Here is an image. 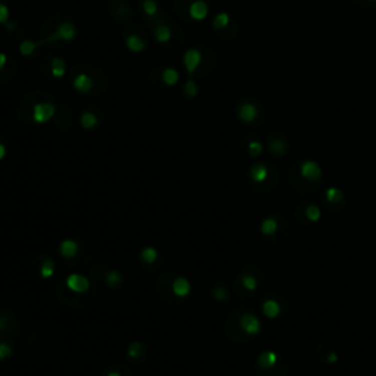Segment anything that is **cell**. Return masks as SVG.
<instances>
[{
    "label": "cell",
    "instance_id": "cell-1",
    "mask_svg": "<svg viewBox=\"0 0 376 376\" xmlns=\"http://www.w3.org/2000/svg\"><path fill=\"white\" fill-rule=\"evenodd\" d=\"M77 37V28L75 25L71 23V21H65L62 23L58 30L45 40V43H52V42H65V43H69L72 42L74 39Z\"/></svg>",
    "mask_w": 376,
    "mask_h": 376
},
{
    "label": "cell",
    "instance_id": "cell-2",
    "mask_svg": "<svg viewBox=\"0 0 376 376\" xmlns=\"http://www.w3.org/2000/svg\"><path fill=\"white\" fill-rule=\"evenodd\" d=\"M56 113V108L52 103H36L33 108V119L36 124H47Z\"/></svg>",
    "mask_w": 376,
    "mask_h": 376
},
{
    "label": "cell",
    "instance_id": "cell-3",
    "mask_svg": "<svg viewBox=\"0 0 376 376\" xmlns=\"http://www.w3.org/2000/svg\"><path fill=\"white\" fill-rule=\"evenodd\" d=\"M300 174H301V177L310 182H316L322 178V168H320V165H317L313 160H304L300 165Z\"/></svg>",
    "mask_w": 376,
    "mask_h": 376
},
{
    "label": "cell",
    "instance_id": "cell-4",
    "mask_svg": "<svg viewBox=\"0 0 376 376\" xmlns=\"http://www.w3.org/2000/svg\"><path fill=\"white\" fill-rule=\"evenodd\" d=\"M201 61H203V56H201V52L197 49H190L184 53V67L190 75H193L196 72V69L200 67Z\"/></svg>",
    "mask_w": 376,
    "mask_h": 376
},
{
    "label": "cell",
    "instance_id": "cell-5",
    "mask_svg": "<svg viewBox=\"0 0 376 376\" xmlns=\"http://www.w3.org/2000/svg\"><path fill=\"white\" fill-rule=\"evenodd\" d=\"M67 287L69 288L71 291H74V292L83 294V292H86L90 288V282L86 276L78 275V273H72V275L68 276Z\"/></svg>",
    "mask_w": 376,
    "mask_h": 376
},
{
    "label": "cell",
    "instance_id": "cell-6",
    "mask_svg": "<svg viewBox=\"0 0 376 376\" xmlns=\"http://www.w3.org/2000/svg\"><path fill=\"white\" fill-rule=\"evenodd\" d=\"M257 115H259V111L256 108V105L250 103V102H245L243 105H240L238 108V118L243 121L244 124H251L257 119Z\"/></svg>",
    "mask_w": 376,
    "mask_h": 376
},
{
    "label": "cell",
    "instance_id": "cell-7",
    "mask_svg": "<svg viewBox=\"0 0 376 376\" xmlns=\"http://www.w3.org/2000/svg\"><path fill=\"white\" fill-rule=\"evenodd\" d=\"M188 14L190 17L194 20V21H203L207 18L209 15V6L206 2L203 0H196L190 5V9H188Z\"/></svg>",
    "mask_w": 376,
    "mask_h": 376
},
{
    "label": "cell",
    "instance_id": "cell-8",
    "mask_svg": "<svg viewBox=\"0 0 376 376\" xmlns=\"http://www.w3.org/2000/svg\"><path fill=\"white\" fill-rule=\"evenodd\" d=\"M240 325L243 328V331L248 335H257L260 329H262V325L259 322V319L253 314H244L240 320Z\"/></svg>",
    "mask_w": 376,
    "mask_h": 376
},
{
    "label": "cell",
    "instance_id": "cell-9",
    "mask_svg": "<svg viewBox=\"0 0 376 376\" xmlns=\"http://www.w3.org/2000/svg\"><path fill=\"white\" fill-rule=\"evenodd\" d=\"M72 86H74V89L77 90V91H80V93L86 94V93H90V91L93 90V87H94V83H93L91 77H89L87 74H80V75H77V77H75V80H74Z\"/></svg>",
    "mask_w": 376,
    "mask_h": 376
},
{
    "label": "cell",
    "instance_id": "cell-10",
    "mask_svg": "<svg viewBox=\"0 0 376 376\" xmlns=\"http://www.w3.org/2000/svg\"><path fill=\"white\" fill-rule=\"evenodd\" d=\"M162 81L168 87H174L179 83V72L175 68H165L162 72Z\"/></svg>",
    "mask_w": 376,
    "mask_h": 376
},
{
    "label": "cell",
    "instance_id": "cell-11",
    "mask_svg": "<svg viewBox=\"0 0 376 376\" xmlns=\"http://www.w3.org/2000/svg\"><path fill=\"white\" fill-rule=\"evenodd\" d=\"M267 175H269V171L263 163H256L250 169V178L254 182H263L267 179Z\"/></svg>",
    "mask_w": 376,
    "mask_h": 376
},
{
    "label": "cell",
    "instance_id": "cell-12",
    "mask_svg": "<svg viewBox=\"0 0 376 376\" xmlns=\"http://www.w3.org/2000/svg\"><path fill=\"white\" fill-rule=\"evenodd\" d=\"M50 72L55 78H62L67 74V64L62 58H53L50 64Z\"/></svg>",
    "mask_w": 376,
    "mask_h": 376
},
{
    "label": "cell",
    "instance_id": "cell-13",
    "mask_svg": "<svg viewBox=\"0 0 376 376\" xmlns=\"http://www.w3.org/2000/svg\"><path fill=\"white\" fill-rule=\"evenodd\" d=\"M172 289H174V294L178 295V297H185V295L190 294L191 285H190L188 279H185V278H177V279L174 281Z\"/></svg>",
    "mask_w": 376,
    "mask_h": 376
},
{
    "label": "cell",
    "instance_id": "cell-14",
    "mask_svg": "<svg viewBox=\"0 0 376 376\" xmlns=\"http://www.w3.org/2000/svg\"><path fill=\"white\" fill-rule=\"evenodd\" d=\"M125 45L128 47V50L130 52H133V53H141L144 49H146V43H144V40L141 39V37H138V36H128L127 37V40H125Z\"/></svg>",
    "mask_w": 376,
    "mask_h": 376
},
{
    "label": "cell",
    "instance_id": "cell-15",
    "mask_svg": "<svg viewBox=\"0 0 376 376\" xmlns=\"http://www.w3.org/2000/svg\"><path fill=\"white\" fill-rule=\"evenodd\" d=\"M269 149L273 155L276 156H284L287 153L288 150V144L285 140L282 138H273L269 141Z\"/></svg>",
    "mask_w": 376,
    "mask_h": 376
},
{
    "label": "cell",
    "instance_id": "cell-16",
    "mask_svg": "<svg viewBox=\"0 0 376 376\" xmlns=\"http://www.w3.org/2000/svg\"><path fill=\"white\" fill-rule=\"evenodd\" d=\"M262 310H263V314H265L266 317H269V319H275L281 313V307H279V304L275 300H266L265 303H263Z\"/></svg>",
    "mask_w": 376,
    "mask_h": 376
},
{
    "label": "cell",
    "instance_id": "cell-17",
    "mask_svg": "<svg viewBox=\"0 0 376 376\" xmlns=\"http://www.w3.org/2000/svg\"><path fill=\"white\" fill-rule=\"evenodd\" d=\"M276 363H278V355H276L275 351H265V353H262L259 355V364L263 369L273 367Z\"/></svg>",
    "mask_w": 376,
    "mask_h": 376
},
{
    "label": "cell",
    "instance_id": "cell-18",
    "mask_svg": "<svg viewBox=\"0 0 376 376\" xmlns=\"http://www.w3.org/2000/svg\"><path fill=\"white\" fill-rule=\"evenodd\" d=\"M61 253H62V256L67 257V259L74 257V256L78 253V244H77V241H74V240H65V241H62V244H61Z\"/></svg>",
    "mask_w": 376,
    "mask_h": 376
},
{
    "label": "cell",
    "instance_id": "cell-19",
    "mask_svg": "<svg viewBox=\"0 0 376 376\" xmlns=\"http://www.w3.org/2000/svg\"><path fill=\"white\" fill-rule=\"evenodd\" d=\"M80 122H81V127L84 130H93V128L97 127L99 119H97V116L93 112H84L81 115V118H80Z\"/></svg>",
    "mask_w": 376,
    "mask_h": 376
},
{
    "label": "cell",
    "instance_id": "cell-20",
    "mask_svg": "<svg viewBox=\"0 0 376 376\" xmlns=\"http://www.w3.org/2000/svg\"><path fill=\"white\" fill-rule=\"evenodd\" d=\"M155 37L156 40H157L159 43H162V45L168 43V42L171 40V37H172L171 28L166 27V25H159L155 30Z\"/></svg>",
    "mask_w": 376,
    "mask_h": 376
},
{
    "label": "cell",
    "instance_id": "cell-21",
    "mask_svg": "<svg viewBox=\"0 0 376 376\" xmlns=\"http://www.w3.org/2000/svg\"><path fill=\"white\" fill-rule=\"evenodd\" d=\"M276 231H278V222H276V219H273V218H266L265 221L262 222V225H260V232L263 235L270 237Z\"/></svg>",
    "mask_w": 376,
    "mask_h": 376
},
{
    "label": "cell",
    "instance_id": "cell-22",
    "mask_svg": "<svg viewBox=\"0 0 376 376\" xmlns=\"http://www.w3.org/2000/svg\"><path fill=\"white\" fill-rule=\"evenodd\" d=\"M40 45H42V43H36V42H33V40H24L23 43L20 45V52H21L23 56H31V55L37 50V47Z\"/></svg>",
    "mask_w": 376,
    "mask_h": 376
},
{
    "label": "cell",
    "instance_id": "cell-23",
    "mask_svg": "<svg viewBox=\"0 0 376 376\" xmlns=\"http://www.w3.org/2000/svg\"><path fill=\"white\" fill-rule=\"evenodd\" d=\"M231 21V18H229V15L226 14V12H221V14H218L215 18H213V28L215 30H223V28H226L228 27V24Z\"/></svg>",
    "mask_w": 376,
    "mask_h": 376
},
{
    "label": "cell",
    "instance_id": "cell-24",
    "mask_svg": "<svg viewBox=\"0 0 376 376\" xmlns=\"http://www.w3.org/2000/svg\"><path fill=\"white\" fill-rule=\"evenodd\" d=\"M326 200L329 201V203H338V201H341L342 200V191L341 190H338V188H335V187H331V188H328L326 190Z\"/></svg>",
    "mask_w": 376,
    "mask_h": 376
},
{
    "label": "cell",
    "instance_id": "cell-25",
    "mask_svg": "<svg viewBox=\"0 0 376 376\" xmlns=\"http://www.w3.org/2000/svg\"><path fill=\"white\" fill-rule=\"evenodd\" d=\"M141 259L144 263H153L156 259H157V251H156L153 247H147L141 251Z\"/></svg>",
    "mask_w": 376,
    "mask_h": 376
},
{
    "label": "cell",
    "instance_id": "cell-26",
    "mask_svg": "<svg viewBox=\"0 0 376 376\" xmlns=\"http://www.w3.org/2000/svg\"><path fill=\"white\" fill-rule=\"evenodd\" d=\"M306 216H307V219L310 222H317L320 219V216H322V212H320V209L317 206L310 204L309 207L306 209Z\"/></svg>",
    "mask_w": 376,
    "mask_h": 376
},
{
    "label": "cell",
    "instance_id": "cell-27",
    "mask_svg": "<svg viewBox=\"0 0 376 376\" xmlns=\"http://www.w3.org/2000/svg\"><path fill=\"white\" fill-rule=\"evenodd\" d=\"M143 12L147 17H155L157 14V3L155 0H144L143 2Z\"/></svg>",
    "mask_w": 376,
    "mask_h": 376
},
{
    "label": "cell",
    "instance_id": "cell-28",
    "mask_svg": "<svg viewBox=\"0 0 376 376\" xmlns=\"http://www.w3.org/2000/svg\"><path fill=\"white\" fill-rule=\"evenodd\" d=\"M262 152H263V144L260 143V141H256V140H253V141H250L248 143V153L251 157H257V156L262 155Z\"/></svg>",
    "mask_w": 376,
    "mask_h": 376
},
{
    "label": "cell",
    "instance_id": "cell-29",
    "mask_svg": "<svg viewBox=\"0 0 376 376\" xmlns=\"http://www.w3.org/2000/svg\"><path fill=\"white\" fill-rule=\"evenodd\" d=\"M184 91H185L187 97H190V99H194V97L199 96V87H197V84H196L194 81H191V80L185 83Z\"/></svg>",
    "mask_w": 376,
    "mask_h": 376
},
{
    "label": "cell",
    "instance_id": "cell-30",
    "mask_svg": "<svg viewBox=\"0 0 376 376\" xmlns=\"http://www.w3.org/2000/svg\"><path fill=\"white\" fill-rule=\"evenodd\" d=\"M106 281H108V285H109V287H118V285L122 282V276H121L119 272L112 270V272H109V273L106 275Z\"/></svg>",
    "mask_w": 376,
    "mask_h": 376
},
{
    "label": "cell",
    "instance_id": "cell-31",
    "mask_svg": "<svg viewBox=\"0 0 376 376\" xmlns=\"http://www.w3.org/2000/svg\"><path fill=\"white\" fill-rule=\"evenodd\" d=\"M241 282H243V287L248 291H254L257 288V279L251 275H244Z\"/></svg>",
    "mask_w": 376,
    "mask_h": 376
},
{
    "label": "cell",
    "instance_id": "cell-32",
    "mask_svg": "<svg viewBox=\"0 0 376 376\" xmlns=\"http://www.w3.org/2000/svg\"><path fill=\"white\" fill-rule=\"evenodd\" d=\"M53 272H55V265H53V262L52 260H45V263L42 266V276L43 278H50L52 275H53Z\"/></svg>",
    "mask_w": 376,
    "mask_h": 376
},
{
    "label": "cell",
    "instance_id": "cell-33",
    "mask_svg": "<svg viewBox=\"0 0 376 376\" xmlns=\"http://www.w3.org/2000/svg\"><path fill=\"white\" fill-rule=\"evenodd\" d=\"M141 344L140 342H133L130 347H128V355L131 357V358H138L140 357V354H141Z\"/></svg>",
    "mask_w": 376,
    "mask_h": 376
},
{
    "label": "cell",
    "instance_id": "cell-34",
    "mask_svg": "<svg viewBox=\"0 0 376 376\" xmlns=\"http://www.w3.org/2000/svg\"><path fill=\"white\" fill-rule=\"evenodd\" d=\"M12 347L6 342H2L0 344V360H5V358H9L12 355Z\"/></svg>",
    "mask_w": 376,
    "mask_h": 376
},
{
    "label": "cell",
    "instance_id": "cell-35",
    "mask_svg": "<svg viewBox=\"0 0 376 376\" xmlns=\"http://www.w3.org/2000/svg\"><path fill=\"white\" fill-rule=\"evenodd\" d=\"M213 295H215V298L218 300V301H225L226 298H228V292H226V289L222 287H216L213 289Z\"/></svg>",
    "mask_w": 376,
    "mask_h": 376
},
{
    "label": "cell",
    "instance_id": "cell-36",
    "mask_svg": "<svg viewBox=\"0 0 376 376\" xmlns=\"http://www.w3.org/2000/svg\"><path fill=\"white\" fill-rule=\"evenodd\" d=\"M9 21V8L3 3H0V24H8Z\"/></svg>",
    "mask_w": 376,
    "mask_h": 376
},
{
    "label": "cell",
    "instance_id": "cell-37",
    "mask_svg": "<svg viewBox=\"0 0 376 376\" xmlns=\"http://www.w3.org/2000/svg\"><path fill=\"white\" fill-rule=\"evenodd\" d=\"M326 361H328V363H336V361H338V354L333 353V351L329 353L328 354V357H326Z\"/></svg>",
    "mask_w": 376,
    "mask_h": 376
},
{
    "label": "cell",
    "instance_id": "cell-38",
    "mask_svg": "<svg viewBox=\"0 0 376 376\" xmlns=\"http://www.w3.org/2000/svg\"><path fill=\"white\" fill-rule=\"evenodd\" d=\"M6 62H8V56H6L5 53H2V52H0V71L5 68Z\"/></svg>",
    "mask_w": 376,
    "mask_h": 376
},
{
    "label": "cell",
    "instance_id": "cell-39",
    "mask_svg": "<svg viewBox=\"0 0 376 376\" xmlns=\"http://www.w3.org/2000/svg\"><path fill=\"white\" fill-rule=\"evenodd\" d=\"M6 156V147L0 143V160Z\"/></svg>",
    "mask_w": 376,
    "mask_h": 376
},
{
    "label": "cell",
    "instance_id": "cell-40",
    "mask_svg": "<svg viewBox=\"0 0 376 376\" xmlns=\"http://www.w3.org/2000/svg\"><path fill=\"white\" fill-rule=\"evenodd\" d=\"M108 376H121V373H119V372H109Z\"/></svg>",
    "mask_w": 376,
    "mask_h": 376
},
{
    "label": "cell",
    "instance_id": "cell-41",
    "mask_svg": "<svg viewBox=\"0 0 376 376\" xmlns=\"http://www.w3.org/2000/svg\"><path fill=\"white\" fill-rule=\"evenodd\" d=\"M372 2H376V0H372Z\"/></svg>",
    "mask_w": 376,
    "mask_h": 376
}]
</instances>
